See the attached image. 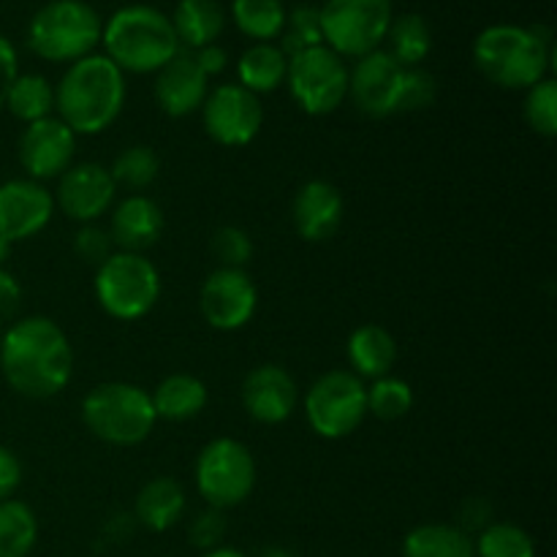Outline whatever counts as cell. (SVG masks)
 Listing matches in <instances>:
<instances>
[{"label":"cell","mask_w":557,"mask_h":557,"mask_svg":"<svg viewBox=\"0 0 557 557\" xmlns=\"http://www.w3.org/2000/svg\"><path fill=\"white\" fill-rule=\"evenodd\" d=\"M403 557H476L468 531L444 522L413 528L403 542Z\"/></svg>","instance_id":"obj_27"},{"label":"cell","mask_w":557,"mask_h":557,"mask_svg":"<svg viewBox=\"0 0 557 557\" xmlns=\"http://www.w3.org/2000/svg\"><path fill=\"white\" fill-rule=\"evenodd\" d=\"M190 542L199 549H215L221 544V539L226 536V517L221 509H207L190 522Z\"/></svg>","instance_id":"obj_40"},{"label":"cell","mask_w":557,"mask_h":557,"mask_svg":"<svg viewBox=\"0 0 557 557\" xmlns=\"http://www.w3.org/2000/svg\"><path fill=\"white\" fill-rule=\"evenodd\" d=\"M185 490L177 479L156 476L139 490L134 504V517L147 531L163 533L177 525L185 515Z\"/></svg>","instance_id":"obj_22"},{"label":"cell","mask_w":557,"mask_h":557,"mask_svg":"<svg viewBox=\"0 0 557 557\" xmlns=\"http://www.w3.org/2000/svg\"><path fill=\"white\" fill-rule=\"evenodd\" d=\"M103 22L85 0H52L36 11L27 47L49 63H76L101 44Z\"/></svg>","instance_id":"obj_6"},{"label":"cell","mask_w":557,"mask_h":557,"mask_svg":"<svg viewBox=\"0 0 557 557\" xmlns=\"http://www.w3.org/2000/svg\"><path fill=\"white\" fill-rule=\"evenodd\" d=\"M163 228H166V218L150 196L131 194L112 207L109 237H112L114 250L145 253L161 239Z\"/></svg>","instance_id":"obj_21"},{"label":"cell","mask_w":557,"mask_h":557,"mask_svg":"<svg viewBox=\"0 0 557 557\" xmlns=\"http://www.w3.org/2000/svg\"><path fill=\"white\" fill-rule=\"evenodd\" d=\"M232 16L234 25L259 44L281 38L286 25V9L281 0H232Z\"/></svg>","instance_id":"obj_31"},{"label":"cell","mask_w":557,"mask_h":557,"mask_svg":"<svg viewBox=\"0 0 557 557\" xmlns=\"http://www.w3.org/2000/svg\"><path fill=\"white\" fill-rule=\"evenodd\" d=\"M476 557H536V544L515 522H490L473 542Z\"/></svg>","instance_id":"obj_33"},{"label":"cell","mask_w":557,"mask_h":557,"mask_svg":"<svg viewBox=\"0 0 557 557\" xmlns=\"http://www.w3.org/2000/svg\"><path fill=\"white\" fill-rule=\"evenodd\" d=\"M207 96H210V79L188 49H180L156 74V101L169 117H188L199 112Z\"/></svg>","instance_id":"obj_19"},{"label":"cell","mask_w":557,"mask_h":557,"mask_svg":"<svg viewBox=\"0 0 557 557\" xmlns=\"http://www.w3.org/2000/svg\"><path fill=\"white\" fill-rule=\"evenodd\" d=\"M348 364L357 379H384L392 373L397 359V343L384 326L362 324L351 332L346 346Z\"/></svg>","instance_id":"obj_23"},{"label":"cell","mask_w":557,"mask_h":557,"mask_svg":"<svg viewBox=\"0 0 557 557\" xmlns=\"http://www.w3.org/2000/svg\"><path fill=\"white\" fill-rule=\"evenodd\" d=\"M386 38H389V54L403 69H419V63L433 49V33L428 20L419 14H403L392 20Z\"/></svg>","instance_id":"obj_30"},{"label":"cell","mask_w":557,"mask_h":557,"mask_svg":"<svg viewBox=\"0 0 557 557\" xmlns=\"http://www.w3.org/2000/svg\"><path fill=\"white\" fill-rule=\"evenodd\" d=\"M256 473V457L243 441L215 438L196 457L194 482L210 509L226 511L250 498Z\"/></svg>","instance_id":"obj_8"},{"label":"cell","mask_w":557,"mask_h":557,"mask_svg":"<svg viewBox=\"0 0 557 557\" xmlns=\"http://www.w3.org/2000/svg\"><path fill=\"white\" fill-rule=\"evenodd\" d=\"M76 134L60 117H44L25 125L20 136V163L27 177L44 183L58 180L65 169L74 166Z\"/></svg>","instance_id":"obj_16"},{"label":"cell","mask_w":557,"mask_h":557,"mask_svg":"<svg viewBox=\"0 0 557 557\" xmlns=\"http://www.w3.org/2000/svg\"><path fill=\"white\" fill-rule=\"evenodd\" d=\"M343 194L326 180H310L297 190L292 205V221L305 243H326L343 223Z\"/></svg>","instance_id":"obj_20"},{"label":"cell","mask_w":557,"mask_h":557,"mask_svg":"<svg viewBox=\"0 0 557 557\" xmlns=\"http://www.w3.org/2000/svg\"><path fill=\"white\" fill-rule=\"evenodd\" d=\"M302 406L319 438H348L368 417V386L351 370H330L310 384Z\"/></svg>","instance_id":"obj_10"},{"label":"cell","mask_w":557,"mask_h":557,"mask_svg":"<svg viewBox=\"0 0 557 557\" xmlns=\"http://www.w3.org/2000/svg\"><path fill=\"white\" fill-rule=\"evenodd\" d=\"M522 112H525L528 125H531L539 136H544V139H555L557 136V82L553 76H547V79L528 87Z\"/></svg>","instance_id":"obj_36"},{"label":"cell","mask_w":557,"mask_h":557,"mask_svg":"<svg viewBox=\"0 0 557 557\" xmlns=\"http://www.w3.org/2000/svg\"><path fill=\"white\" fill-rule=\"evenodd\" d=\"M82 422L103 444L139 446L150 438L158 417L150 392L128 381H107L85 395Z\"/></svg>","instance_id":"obj_5"},{"label":"cell","mask_w":557,"mask_h":557,"mask_svg":"<svg viewBox=\"0 0 557 557\" xmlns=\"http://www.w3.org/2000/svg\"><path fill=\"white\" fill-rule=\"evenodd\" d=\"M5 109L20 123L30 125L36 120L52 117L54 112V87L41 74H20L5 96Z\"/></svg>","instance_id":"obj_29"},{"label":"cell","mask_w":557,"mask_h":557,"mask_svg":"<svg viewBox=\"0 0 557 557\" xmlns=\"http://www.w3.org/2000/svg\"><path fill=\"white\" fill-rule=\"evenodd\" d=\"M54 215V196L47 185L30 177L5 180L0 185V237L11 245L30 239L49 226Z\"/></svg>","instance_id":"obj_17"},{"label":"cell","mask_w":557,"mask_h":557,"mask_svg":"<svg viewBox=\"0 0 557 557\" xmlns=\"http://www.w3.org/2000/svg\"><path fill=\"white\" fill-rule=\"evenodd\" d=\"M16 76H20V60H16L14 44L0 36V109L5 107V96H9Z\"/></svg>","instance_id":"obj_42"},{"label":"cell","mask_w":557,"mask_h":557,"mask_svg":"<svg viewBox=\"0 0 557 557\" xmlns=\"http://www.w3.org/2000/svg\"><path fill=\"white\" fill-rule=\"evenodd\" d=\"M392 20V0H326L319 9L324 47L341 58L359 60L381 49Z\"/></svg>","instance_id":"obj_9"},{"label":"cell","mask_w":557,"mask_h":557,"mask_svg":"<svg viewBox=\"0 0 557 557\" xmlns=\"http://www.w3.org/2000/svg\"><path fill=\"white\" fill-rule=\"evenodd\" d=\"M54 207H60L69 221L76 223H96L98 218L107 215L117 199V185L107 166L92 161L74 163L58 177V194Z\"/></svg>","instance_id":"obj_15"},{"label":"cell","mask_w":557,"mask_h":557,"mask_svg":"<svg viewBox=\"0 0 557 557\" xmlns=\"http://www.w3.org/2000/svg\"><path fill=\"white\" fill-rule=\"evenodd\" d=\"M125 107V74L107 54H87L65 69L54 87L58 117L76 136H96L120 117Z\"/></svg>","instance_id":"obj_2"},{"label":"cell","mask_w":557,"mask_h":557,"mask_svg":"<svg viewBox=\"0 0 557 557\" xmlns=\"http://www.w3.org/2000/svg\"><path fill=\"white\" fill-rule=\"evenodd\" d=\"M473 63L504 90H528L555 65L553 33L542 25H490L473 41Z\"/></svg>","instance_id":"obj_3"},{"label":"cell","mask_w":557,"mask_h":557,"mask_svg":"<svg viewBox=\"0 0 557 557\" xmlns=\"http://www.w3.org/2000/svg\"><path fill=\"white\" fill-rule=\"evenodd\" d=\"M243 408L259 424H283L299 403L294 375L281 364H259L243 381Z\"/></svg>","instance_id":"obj_18"},{"label":"cell","mask_w":557,"mask_h":557,"mask_svg":"<svg viewBox=\"0 0 557 557\" xmlns=\"http://www.w3.org/2000/svg\"><path fill=\"white\" fill-rule=\"evenodd\" d=\"M321 25H319V9L315 5H297L292 14H286V25L281 33V49L286 58L305 52V49L321 47Z\"/></svg>","instance_id":"obj_35"},{"label":"cell","mask_w":557,"mask_h":557,"mask_svg":"<svg viewBox=\"0 0 557 557\" xmlns=\"http://www.w3.org/2000/svg\"><path fill=\"white\" fill-rule=\"evenodd\" d=\"M288 58L275 44H253L245 49L243 58L237 60V85L250 90L253 96L272 92L281 85H286Z\"/></svg>","instance_id":"obj_26"},{"label":"cell","mask_w":557,"mask_h":557,"mask_svg":"<svg viewBox=\"0 0 557 557\" xmlns=\"http://www.w3.org/2000/svg\"><path fill=\"white\" fill-rule=\"evenodd\" d=\"M0 370L16 395L49 400L71 384L74 348L58 321L27 315L5 330L0 341Z\"/></svg>","instance_id":"obj_1"},{"label":"cell","mask_w":557,"mask_h":557,"mask_svg":"<svg viewBox=\"0 0 557 557\" xmlns=\"http://www.w3.org/2000/svg\"><path fill=\"white\" fill-rule=\"evenodd\" d=\"M435 96H438V85H435V76L430 74V71L406 69L400 114L403 112H419V109L433 107Z\"/></svg>","instance_id":"obj_39"},{"label":"cell","mask_w":557,"mask_h":557,"mask_svg":"<svg viewBox=\"0 0 557 557\" xmlns=\"http://www.w3.org/2000/svg\"><path fill=\"white\" fill-rule=\"evenodd\" d=\"M205 131L215 145L245 147L259 136L264 125V107L259 96L245 90L243 85H218L210 90L205 107Z\"/></svg>","instance_id":"obj_12"},{"label":"cell","mask_w":557,"mask_h":557,"mask_svg":"<svg viewBox=\"0 0 557 557\" xmlns=\"http://www.w3.org/2000/svg\"><path fill=\"white\" fill-rule=\"evenodd\" d=\"M20 302H22L20 281H16L14 272H9L3 267V270H0V321L11 319V315L20 310Z\"/></svg>","instance_id":"obj_43"},{"label":"cell","mask_w":557,"mask_h":557,"mask_svg":"<svg viewBox=\"0 0 557 557\" xmlns=\"http://www.w3.org/2000/svg\"><path fill=\"white\" fill-rule=\"evenodd\" d=\"M201 557H245L239 549H232V547H215L210 549V553H205Z\"/></svg>","instance_id":"obj_45"},{"label":"cell","mask_w":557,"mask_h":557,"mask_svg":"<svg viewBox=\"0 0 557 557\" xmlns=\"http://www.w3.org/2000/svg\"><path fill=\"white\" fill-rule=\"evenodd\" d=\"M92 292L109 319L139 321L161 299V275L145 253L114 250L101 267H96Z\"/></svg>","instance_id":"obj_7"},{"label":"cell","mask_w":557,"mask_h":557,"mask_svg":"<svg viewBox=\"0 0 557 557\" xmlns=\"http://www.w3.org/2000/svg\"><path fill=\"white\" fill-rule=\"evenodd\" d=\"M172 27L177 33L180 49H196L215 44L226 27V11L218 0H180L172 16Z\"/></svg>","instance_id":"obj_25"},{"label":"cell","mask_w":557,"mask_h":557,"mask_svg":"<svg viewBox=\"0 0 557 557\" xmlns=\"http://www.w3.org/2000/svg\"><path fill=\"white\" fill-rule=\"evenodd\" d=\"M199 308L207 324L218 332H237L250 324L259 308V288L245 270L218 267L199 292Z\"/></svg>","instance_id":"obj_14"},{"label":"cell","mask_w":557,"mask_h":557,"mask_svg":"<svg viewBox=\"0 0 557 557\" xmlns=\"http://www.w3.org/2000/svg\"><path fill=\"white\" fill-rule=\"evenodd\" d=\"M413 408V389L408 381L384 375L368 386V413L384 422L403 419Z\"/></svg>","instance_id":"obj_34"},{"label":"cell","mask_w":557,"mask_h":557,"mask_svg":"<svg viewBox=\"0 0 557 557\" xmlns=\"http://www.w3.org/2000/svg\"><path fill=\"white\" fill-rule=\"evenodd\" d=\"M403 82L406 69L389 52L375 49L348 69V96L368 117H392L400 114Z\"/></svg>","instance_id":"obj_13"},{"label":"cell","mask_w":557,"mask_h":557,"mask_svg":"<svg viewBox=\"0 0 557 557\" xmlns=\"http://www.w3.org/2000/svg\"><path fill=\"white\" fill-rule=\"evenodd\" d=\"M38 542L36 511L25 500L0 504V557H27Z\"/></svg>","instance_id":"obj_28"},{"label":"cell","mask_w":557,"mask_h":557,"mask_svg":"<svg viewBox=\"0 0 557 557\" xmlns=\"http://www.w3.org/2000/svg\"><path fill=\"white\" fill-rule=\"evenodd\" d=\"M259 557H294V555L288 553V549H283V547H267Z\"/></svg>","instance_id":"obj_47"},{"label":"cell","mask_w":557,"mask_h":557,"mask_svg":"<svg viewBox=\"0 0 557 557\" xmlns=\"http://www.w3.org/2000/svg\"><path fill=\"white\" fill-rule=\"evenodd\" d=\"M150 400L158 419H166V422H188V419H196L205 411L207 403H210V392H207L205 381L196 379V375L174 373L166 375L156 386Z\"/></svg>","instance_id":"obj_24"},{"label":"cell","mask_w":557,"mask_h":557,"mask_svg":"<svg viewBox=\"0 0 557 557\" xmlns=\"http://www.w3.org/2000/svg\"><path fill=\"white\" fill-rule=\"evenodd\" d=\"M107 58L123 74H158L180 52L172 20L152 5H125L103 25Z\"/></svg>","instance_id":"obj_4"},{"label":"cell","mask_w":557,"mask_h":557,"mask_svg":"<svg viewBox=\"0 0 557 557\" xmlns=\"http://www.w3.org/2000/svg\"><path fill=\"white\" fill-rule=\"evenodd\" d=\"M194 60L199 63V69L205 71L207 79H210V76H218V74H223V71H226L228 54H226V49L218 47V44H207V47L196 49Z\"/></svg>","instance_id":"obj_44"},{"label":"cell","mask_w":557,"mask_h":557,"mask_svg":"<svg viewBox=\"0 0 557 557\" xmlns=\"http://www.w3.org/2000/svg\"><path fill=\"white\" fill-rule=\"evenodd\" d=\"M158 172H161V158H158V152L147 145L125 147V150L114 158L112 169H109L114 185H117V188L123 185V188L128 190L150 188L158 180Z\"/></svg>","instance_id":"obj_32"},{"label":"cell","mask_w":557,"mask_h":557,"mask_svg":"<svg viewBox=\"0 0 557 557\" xmlns=\"http://www.w3.org/2000/svg\"><path fill=\"white\" fill-rule=\"evenodd\" d=\"M286 85L305 114L324 117L348 98V65L341 54L321 44L288 58Z\"/></svg>","instance_id":"obj_11"},{"label":"cell","mask_w":557,"mask_h":557,"mask_svg":"<svg viewBox=\"0 0 557 557\" xmlns=\"http://www.w3.org/2000/svg\"><path fill=\"white\" fill-rule=\"evenodd\" d=\"M22 484V462L9 446H0V504L14 498Z\"/></svg>","instance_id":"obj_41"},{"label":"cell","mask_w":557,"mask_h":557,"mask_svg":"<svg viewBox=\"0 0 557 557\" xmlns=\"http://www.w3.org/2000/svg\"><path fill=\"white\" fill-rule=\"evenodd\" d=\"M212 256L218 264L228 267V270H245L250 259H253V239L245 228L239 226H221L212 234Z\"/></svg>","instance_id":"obj_37"},{"label":"cell","mask_w":557,"mask_h":557,"mask_svg":"<svg viewBox=\"0 0 557 557\" xmlns=\"http://www.w3.org/2000/svg\"><path fill=\"white\" fill-rule=\"evenodd\" d=\"M11 248H14V245H11L9 239H3V237H0V270H3V267H5V261H9V256H11Z\"/></svg>","instance_id":"obj_46"},{"label":"cell","mask_w":557,"mask_h":557,"mask_svg":"<svg viewBox=\"0 0 557 557\" xmlns=\"http://www.w3.org/2000/svg\"><path fill=\"white\" fill-rule=\"evenodd\" d=\"M74 253L82 261L92 267H101L109 256L114 253V243L109 237V228H101L98 223H85L74 234Z\"/></svg>","instance_id":"obj_38"}]
</instances>
